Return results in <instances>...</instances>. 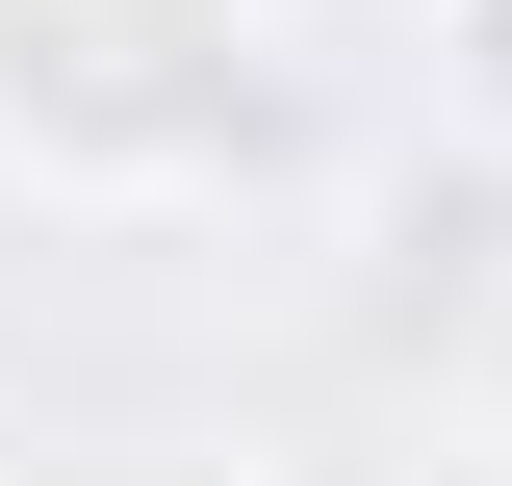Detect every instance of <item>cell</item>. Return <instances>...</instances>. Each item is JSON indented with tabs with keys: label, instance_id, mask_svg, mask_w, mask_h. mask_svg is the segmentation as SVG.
I'll use <instances>...</instances> for the list:
<instances>
[{
	"label": "cell",
	"instance_id": "1",
	"mask_svg": "<svg viewBox=\"0 0 512 486\" xmlns=\"http://www.w3.org/2000/svg\"><path fill=\"white\" fill-rule=\"evenodd\" d=\"M282 52H256V0H0V154L52 205H180L256 154Z\"/></svg>",
	"mask_w": 512,
	"mask_h": 486
},
{
	"label": "cell",
	"instance_id": "2",
	"mask_svg": "<svg viewBox=\"0 0 512 486\" xmlns=\"http://www.w3.org/2000/svg\"><path fill=\"white\" fill-rule=\"evenodd\" d=\"M436 77H461V128H512V0H436Z\"/></svg>",
	"mask_w": 512,
	"mask_h": 486
},
{
	"label": "cell",
	"instance_id": "3",
	"mask_svg": "<svg viewBox=\"0 0 512 486\" xmlns=\"http://www.w3.org/2000/svg\"><path fill=\"white\" fill-rule=\"evenodd\" d=\"M487 435H512V282H487Z\"/></svg>",
	"mask_w": 512,
	"mask_h": 486
}]
</instances>
